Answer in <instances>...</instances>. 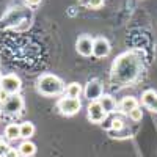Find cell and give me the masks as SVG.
Returning <instances> with one entry per match:
<instances>
[{
	"instance_id": "6da1fadb",
	"label": "cell",
	"mask_w": 157,
	"mask_h": 157,
	"mask_svg": "<svg viewBox=\"0 0 157 157\" xmlns=\"http://www.w3.org/2000/svg\"><path fill=\"white\" fill-rule=\"evenodd\" d=\"M36 90L43 96H57V94L63 93L64 83L60 77H57L54 74H44L38 78Z\"/></svg>"
},
{
	"instance_id": "7a4b0ae2",
	"label": "cell",
	"mask_w": 157,
	"mask_h": 157,
	"mask_svg": "<svg viewBox=\"0 0 157 157\" xmlns=\"http://www.w3.org/2000/svg\"><path fill=\"white\" fill-rule=\"evenodd\" d=\"M80 109H82V102L75 98H63L58 101V110L66 116H72L78 113Z\"/></svg>"
},
{
	"instance_id": "3957f363",
	"label": "cell",
	"mask_w": 157,
	"mask_h": 157,
	"mask_svg": "<svg viewBox=\"0 0 157 157\" xmlns=\"http://www.w3.org/2000/svg\"><path fill=\"white\" fill-rule=\"evenodd\" d=\"M22 83H21V78L16 75V74H8V75H3L2 78V83H0V88H2L5 93H8L10 96L13 94H17L19 90H21Z\"/></svg>"
},
{
	"instance_id": "277c9868",
	"label": "cell",
	"mask_w": 157,
	"mask_h": 157,
	"mask_svg": "<svg viewBox=\"0 0 157 157\" xmlns=\"http://www.w3.org/2000/svg\"><path fill=\"white\" fill-rule=\"evenodd\" d=\"M24 107V99L17 94H13L8 98L5 104H2V112L5 115H17Z\"/></svg>"
},
{
	"instance_id": "5b68a950",
	"label": "cell",
	"mask_w": 157,
	"mask_h": 157,
	"mask_svg": "<svg viewBox=\"0 0 157 157\" xmlns=\"http://www.w3.org/2000/svg\"><path fill=\"white\" fill-rule=\"evenodd\" d=\"M93 43H94L93 38L88 36V35H83V36H80L77 39L75 49L82 57H91L93 55Z\"/></svg>"
},
{
	"instance_id": "8992f818",
	"label": "cell",
	"mask_w": 157,
	"mask_h": 157,
	"mask_svg": "<svg viewBox=\"0 0 157 157\" xmlns=\"http://www.w3.org/2000/svg\"><path fill=\"white\" fill-rule=\"evenodd\" d=\"M105 116H107V113L101 107L99 101H94L88 105V120L91 123H102L105 120Z\"/></svg>"
},
{
	"instance_id": "52a82bcc",
	"label": "cell",
	"mask_w": 157,
	"mask_h": 157,
	"mask_svg": "<svg viewBox=\"0 0 157 157\" xmlns=\"http://www.w3.org/2000/svg\"><path fill=\"white\" fill-rule=\"evenodd\" d=\"M110 54V44L105 38H96L94 43H93V55L98 57V58H104Z\"/></svg>"
},
{
	"instance_id": "ba28073f",
	"label": "cell",
	"mask_w": 157,
	"mask_h": 157,
	"mask_svg": "<svg viewBox=\"0 0 157 157\" xmlns=\"http://www.w3.org/2000/svg\"><path fill=\"white\" fill-rule=\"evenodd\" d=\"M85 96L91 102H94L96 99H101V96H102V86H101V83L98 80L88 82L86 83V88H85Z\"/></svg>"
},
{
	"instance_id": "9c48e42d",
	"label": "cell",
	"mask_w": 157,
	"mask_h": 157,
	"mask_svg": "<svg viewBox=\"0 0 157 157\" xmlns=\"http://www.w3.org/2000/svg\"><path fill=\"white\" fill-rule=\"evenodd\" d=\"M141 102H143V105H145L146 109H149L151 112H155L157 113V93L152 90H148L143 93L141 96Z\"/></svg>"
},
{
	"instance_id": "30bf717a",
	"label": "cell",
	"mask_w": 157,
	"mask_h": 157,
	"mask_svg": "<svg viewBox=\"0 0 157 157\" xmlns=\"http://www.w3.org/2000/svg\"><path fill=\"white\" fill-rule=\"evenodd\" d=\"M99 104H101V107L104 109L105 113H112V112L116 110V101L109 94H102L101 99H99Z\"/></svg>"
},
{
	"instance_id": "8fae6325",
	"label": "cell",
	"mask_w": 157,
	"mask_h": 157,
	"mask_svg": "<svg viewBox=\"0 0 157 157\" xmlns=\"http://www.w3.org/2000/svg\"><path fill=\"white\" fill-rule=\"evenodd\" d=\"M137 107H138V101H137L135 98H132V96H126V98H123V101L120 102V109H121V112H124V113L132 112V110L137 109Z\"/></svg>"
},
{
	"instance_id": "7c38bea8",
	"label": "cell",
	"mask_w": 157,
	"mask_h": 157,
	"mask_svg": "<svg viewBox=\"0 0 157 157\" xmlns=\"http://www.w3.org/2000/svg\"><path fill=\"white\" fill-rule=\"evenodd\" d=\"M22 157H32L35 152H36V146H35V143L29 141V140H25L21 143V146H19V151H17Z\"/></svg>"
},
{
	"instance_id": "4fadbf2b",
	"label": "cell",
	"mask_w": 157,
	"mask_h": 157,
	"mask_svg": "<svg viewBox=\"0 0 157 157\" xmlns=\"http://www.w3.org/2000/svg\"><path fill=\"white\" fill-rule=\"evenodd\" d=\"M5 137L8 138V140H16V138H19L21 137V129H19V124H16V123H13V124H8L6 127H5Z\"/></svg>"
},
{
	"instance_id": "5bb4252c",
	"label": "cell",
	"mask_w": 157,
	"mask_h": 157,
	"mask_svg": "<svg viewBox=\"0 0 157 157\" xmlns=\"http://www.w3.org/2000/svg\"><path fill=\"white\" fill-rule=\"evenodd\" d=\"M19 129H21V138H25V140H29L35 134V126L32 123H29V121L19 124Z\"/></svg>"
},
{
	"instance_id": "9a60e30c",
	"label": "cell",
	"mask_w": 157,
	"mask_h": 157,
	"mask_svg": "<svg viewBox=\"0 0 157 157\" xmlns=\"http://www.w3.org/2000/svg\"><path fill=\"white\" fill-rule=\"evenodd\" d=\"M66 94H68V98H75V99H78V96L82 94V86L78 85V83H69L68 85V88H66Z\"/></svg>"
},
{
	"instance_id": "2e32d148",
	"label": "cell",
	"mask_w": 157,
	"mask_h": 157,
	"mask_svg": "<svg viewBox=\"0 0 157 157\" xmlns=\"http://www.w3.org/2000/svg\"><path fill=\"white\" fill-rule=\"evenodd\" d=\"M127 115H129V118H130L132 121H140L141 118H143V112H141V109H140V107L134 109L132 112H129Z\"/></svg>"
},
{
	"instance_id": "e0dca14e",
	"label": "cell",
	"mask_w": 157,
	"mask_h": 157,
	"mask_svg": "<svg viewBox=\"0 0 157 157\" xmlns=\"http://www.w3.org/2000/svg\"><path fill=\"white\" fill-rule=\"evenodd\" d=\"M102 5H104V0H90V3H88V6L93 8V10H98Z\"/></svg>"
},
{
	"instance_id": "ac0fdd59",
	"label": "cell",
	"mask_w": 157,
	"mask_h": 157,
	"mask_svg": "<svg viewBox=\"0 0 157 157\" xmlns=\"http://www.w3.org/2000/svg\"><path fill=\"white\" fill-rule=\"evenodd\" d=\"M10 149H11V148L6 145V143H3V141H2V143H0V157H5V155L8 154V151H10Z\"/></svg>"
},
{
	"instance_id": "d6986e66",
	"label": "cell",
	"mask_w": 157,
	"mask_h": 157,
	"mask_svg": "<svg viewBox=\"0 0 157 157\" xmlns=\"http://www.w3.org/2000/svg\"><path fill=\"white\" fill-rule=\"evenodd\" d=\"M123 126H124V124H123V121L120 120V118H115V120L112 121V127H113V129H116V130L123 129Z\"/></svg>"
},
{
	"instance_id": "ffe728a7",
	"label": "cell",
	"mask_w": 157,
	"mask_h": 157,
	"mask_svg": "<svg viewBox=\"0 0 157 157\" xmlns=\"http://www.w3.org/2000/svg\"><path fill=\"white\" fill-rule=\"evenodd\" d=\"M8 98H10V94L8 93H5V91L0 88V104H5L6 101H8Z\"/></svg>"
},
{
	"instance_id": "44dd1931",
	"label": "cell",
	"mask_w": 157,
	"mask_h": 157,
	"mask_svg": "<svg viewBox=\"0 0 157 157\" xmlns=\"http://www.w3.org/2000/svg\"><path fill=\"white\" fill-rule=\"evenodd\" d=\"M25 2H27L29 6H38L39 3H41V0H25Z\"/></svg>"
},
{
	"instance_id": "7402d4cb",
	"label": "cell",
	"mask_w": 157,
	"mask_h": 157,
	"mask_svg": "<svg viewBox=\"0 0 157 157\" xmlns=\"http://www.w3.org/2000/svg\"><path fill=\"white\" fill-rule=\"evenodd\" d=\"M5 157H19V152H17L16 149H10L8 154H6Z\"/></svg>"
},
{
	"instance_id": "603a6c76",
	"label": "cell",
	"mask_w": 157,
	"mask_h": 157,
	"mask_svg": "<svg viewBox=\"0 0 157 157\" xmlns=\"http://www.w3.org/2000/svg\"><path fill=\"white\" fill-rule=\"evenodd\" d=\"M80 2V5H86L88 6V3H90V0H78Z\"/></svg>"
},
{
	"instance_id": "cb8c5ba5",
	"label": "cell",
	"mask_w": 157,
	"mask_h": 157,
	"mask_svg": "<svg viewBox=\"0 0 157 157\" xmlns=\"http://www.w3.org/2000/svg\"><path fill=\"white\" fill-rule=\"evenodd\" d=\"M2 78H3V75H2V72H0V83H2Z\"/></svg>"
},
{
	"instance_id": "d4e9b609",
	"label": "cell",
	"mask_w": 157,
	"mask_h": 157,
	"mask_svg": "<svg viewBox=\"0 0 157 157\" xmlns=\"http://www.w3.org/2000/svg\"><path fill=\"white\" fill-rule=\"evenodd\" d=\"M2 141H3V140H2V137H0V143H2Z\"/></svg>"
}]
</instances>
